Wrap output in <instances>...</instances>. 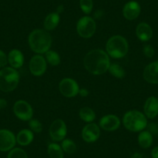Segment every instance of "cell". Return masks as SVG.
Instances as JSON below:
<instances>
[{
	"instance_id": "6da1fadb",
	"label": "cell",
	"mask_w": 158,
	"mask_h": 158,
	"mask_svg": "<svg viewBox=\"0 0 158 158\" xmlns=\"http://www.w3.org/2000/svg\"><path fill=\"white\" fill-rule=\"evenodd\" d=\"M110 64L109 56L103 50H92L85 56V68L94 75H101L107 72Z\"/></svg>"
},
{
	"instance_id": "7a4b0ae2",
	"label": "cell",
	"mask_w": 158,
	"mask_h": 158,
	"mask_svg": "<svg viewBox=\"0 0 158 158\" xmlns=\"http://www.w3.org/2000/svg\"><path fill=\"white\" fill-rule=\"evenodd\" d=\"M28 43L33 52L38 54H43L51 48L52 38L46 30L36 29L29 35Z\"/></svg>"
},
{
	"instance_id": "3957f363",
	"label": "cell",
	"mask_w": 158,
	"mask_h": 158,
	"mask_svg": "<svg viewBox=\"0 0 158 158\" xmlns=\"http://www.w3.org/2000/svg\"><path fill=\"white\" fill-rule=\"evenodd\" d=\"M106 53L115 59L123 58L129 52V44L127 39L120 35H115L108 40L106 43Z\"/></svg>"
},
{
	"instance_id": "277c9868",
	"label": "cell",
	"mask_w": 158,
	"mask_h": 158,
	"mask_svg": "<svg viewBox=\"0 0 158 158\" xmlns=\"http://www.w3.org/2000/svg\"><path fill=\"white\" fill-rule=\"evenodd\" d=\"M123 123L125 128L131 132H141L148 125L147 116L138 110H130L126 112Z\"/></svg>"
},
{
	"instance_id": "5b68a950",
	"label": "cell",
	"mask_w": 158,
	"mask_h": 158,
	"mask_svg": "<svg viewBox=\"0 0 158 158\" xmlns=\"http://www.w3.org/2000/svg\"><path fill=\"white\" fill-rule=\"evenodd\" d=\"M19 74L15 68L5 67L0 70V90L3 92H11L17 88Z\"/></svg>"
},
{
	"instance_id": "8992f818",
	"label": "cell",
	"mask_w": 158,
	"mask_h": 158,
	"mask_svg": "<svg viewBox=\"0 0 158 158\" xmlns=\"http://www.w3.org/2000/svg\"><path fill=\"white\" fill-rule=\"evenodd\" d=\"M76 30L81 37L85 39L91 38L96 30V23L91 16H83L77 21Z\"/></svg>"
},
{
	"instance_id": "52a82bcc",
	"label": "cell",
	"mask_w": 158,
	"mask_h": 158,
	"mask_svg": "<svg viewBox=\"0 0 158 158\" xmlns=\"http://www.w3.org/2000/svg\"><path fill=\"white\" fill-rule=\"evenodd\" d=\"M80 89L75 80L71 77H65L59 83V91L66 98H73L78 95Z\"/></svg>"
},
{
	"instance_id": "ba28073f",
	"label": "cell",
	"mask_w": 158,
	"mask_h": 158,
	"mask_svg": "<svg viewBox=\"0 0 158 158\" xmlns=\"http://www.w3.org/2000/svg\"><path fill=\"white\" fill-rule=\"evenodd\" d=\"M68 129L66 123L62 119H56L51 123L49 129L50 136L51 139L55 142H60L64 140L66 137Z\"/></svg>"
},
{
	"instance_id": "9c48e42d",
	"label": "cell",
	"mask_w": 158,
	"mask_h": 158,
	"mask_svg": "<svg viewBox=\"0 0 158 158\" xmlns=\"http://www.w3.org/2000/svg\"><path fill=\"white\" fill-rule=\"evenodd\" d=\"M13 112L18 118L23 121L30 120L33 115L31 106L24 100H19L15 102L13 106Z\"/></svg>"
},
{
	"instance_id": "30bf717a",
	"label": "cell",
	"mask_w": 158,
	"mask_h": 158,
	"mask_svg": "<svg viewBox=\"0 0 158 158\" xmlns=\"http://www.w3.org/2000/svg\"><path fill=\"white\" fill-rule=\"evenodd\" d=\"M48 63L44 57L41 54L33 56L29 63V69L30 73L34 76H41L46 72Z\"/></svg>"
},
{
	"instance_id": "8fae6325",
	"label": "cell",
	"mask_w": 158,
	"mask_h": 158,
	"mask_svg": "<svg viewBox=\"0 0 158 158\" xmlns=\"http://www.w3.org/2000/svg\"><path fill=\"white\" fill-rule=\"evenodd\" d=\"M16 143V137L10 130H0V151H10L14 148Z\"/></svg>"
},
{
	"instance_id": "7c38bea8",
	"label": "cell",
	"mask_w": 158,
	"mask_h": 158,
	"mask_svg": "<svg viewBox=\"0 0 158 158\" xmlns=\"http://www.w3.org/2000/svg\"><path fill=\"white\" fill-rule=\"evenodd\" d=\"M81 136L86 143L95 142L100 136L99 127L94 123H89L83 127Z\"/></svg>"
},
{
	"instance_id": "4fadbf2b",
	"label": "cell",
	"mask_w": 158,
	"mask_h": 158,
	"mask_svg": "<svg viewBox=\"0 0 158 158\" xmlns=\"http://www.w3.org/2000/svg\"><path fill=\"white\" fill-rule=\"evenodd\" d=\"M120 119L112 114L104 115L99 121V127L106 131H115L120 127Z\"/></svg>"
},
{
	"instance_id": "5bb4252c",
	"label": "cell",
	"mask_w": 158,
	"mask_h": 158,
	"mask_svg": "<svg viewBox=\"0 0 158 158\" xmlns=\"http://www.w3.org/2000/svg\"><path fill=\"white\" fill-rule=\"evenodd\" d=\"M143 78L147 82L153 85L158 84V60L149 64L144 68Z\"/></svg>"
},
{
	"instance_id": "9a60e30c",
	"label": "cell",
	"mask_w": 158,
	"mask_h": 158,
	"mask_svg": "<svg viewBox=\"0 0 158 158\" xmlns=\"http://www.w3.org/2000/svg\"><path fill=\"white\" fill-rule=\"evenodd\" d=\"M141 13L140 5L136 1H130L125 4L123 9V15L128 20L136 19Z\"/></svg>"
},
{
	"instance_id": "2e32d148",
	"label": "cell",
	"mask_w": 158,
	"mask_h": 158,
	"mask_svg": "<svg viewBox=\"0 0 158 158\" xmlns=\"http://www.w3.org/2000/svg\"><path fill=\"white\" fill-rule=\"evenodd\" d=\"M144 115L147 118H154L158 115V98L150 96L147 98L143 106Z\"/></svg>"
},
{
	"instance_id": "e0dca14e",
	"label": "cell",
	"mask_w": 158,
	"mask_h": 158,
	"mask_svg": "<svg viewBox=\"0 0 158 158\" xmlns=\"http://www.w3.org/2000/svg\"><path fill=\"white\" fill-rule=\"evenodd\" d=\"M136 34L140 41H149L153 37V29L147 23L142 22L138 24L136 27Z\"/></svg>"
},
{
	"instance_id": "ac0fdd59",
	"label": "cell",
	"mask_w": 158,
	"mask_h": 158,
	"mask_svg": "<svg viewBox=\"0 0 158 158\" xmlns=\"http://www.w3.org/2000/svg\"><path fill=\"white\" fill-rule=\"evenodd\" d=\"M8 63L12 68L17 69L23 65L24 56L20 51L13 49L8 54Z\"/></svg>"
},
{
	"instance_id": "d6986e66",
	"label": "cell",
	"mask_w": 158,
	"mask_h": 158,
	"mask_svg": "<svg viewBox=\"0 0 158 158\" xmlns=\"http://www.w3.org/2000/svg\"><path fill=\"white\" fill-rule=\"evenodd\" d=\"M16 137V143L19 144L20 146H28L32 143L33 140V132L30 130H27V129H24V130H20L18 133Z\"/></svg>"
},
{
	"instance_id": "ffe728a7",
	"label": "cell",
	"mask_w": 158,
	"mask_h": 158,
	"mask_svg": "<svg viewBox=\"0 0 158 158\" xmlns=\"http://www.w3.org/2000/svg\"><path fill=\"white\" fill-rule=\"evenodd\" d=\"M60 23V15L57 13H51L46 16L44 27L47 31L54 30Z\"/></svg>"
},
{
	"instance_id": "44dd1931",
	"label": "cell",
	"mask_w": 158,
	"mask_h": 158,
	"mask_svg": "<svg viewBox=\"0 0 158 158\" xmlns=\"http://www.w3.org/2000/svg\"><path fill=\"white\" fill-rule=\"evenodd\" d=\"M153 135L148 130H143L138 136V143L139 147L143 149H147L151 147L153 144Z\"/></svg>"
},
{
	"instance_id": "7402d4cb",
	"label": "cell",
	"mask_w": 158,
	"mask_h": 158,
	"mask_svg": "<svg viewBox=\"0 0 158 158\" xmlns=\"http://www.w3.org/2000/svg\"><path fill=\"white\" fill-rule=\"evenodd\" d=\"M48 153L50 158H64V151L61 146L51 143L48 147Z\"/></svg>"
},
{
	"instance_id": "603a6c76",
	"label": "cell",
	"mask_w": 158,
	"mask_h": 158,
	"mask_svg": "<svg viewBox=\"0 0 158 158\" xmlns=\"http://www.w3.org/2000/svg\"><path fill=\"white\" fill-rule=\"evenodd\" d=\"M79 117L85 123H92L95 120V113L92 109L89 107H83L79 111Z\"/></svg>"
},
{
	"instance_id": "cb8c5ba5",
	"label": "cell",
	"mask_w": 158,
	"mask_h": 158,
	"mask_svg": "<svg viewBox=\"0 0 158 158\" xmlns=\"http://www.w3.org/2000/svg\"><path fill=\"white\" fill-rule=\"evenodd\" d=\"M45 59L47 63L51 64V66H57L60 63V57L58 53L54 51L49 50L45 53Z\"/></svg>"
},
{
	"instance_id": "d4e9b609",
	"label": "cell",
	"mask_w": 158,
	"mask_h": 158,
	"mask_svg": "<svg viewBox=\"0 0 158 158\" xmlns=\"http://www.w3.org/2000/svg\"><path fill=\"white\" fill-rule=\"evenodd\" d=\"M109 71L112 76L117 78L122 79L126 76L125 70L118 64H111L109 68Z\"/></svg>"
},
{
	"instance_id": "484cf974",
	"label": "cell",
	"mask_w": 158,
	"mask_h": 158,
	"mask_svg": "<svg viewBox=\"0 0 158 158\" xmlns=\"http://www.w3.org/2000/svg\"><path fill=\"white\" fill-rule=\"evenodd\" d=\"M61 148L64 152L68 154H73L77 151V146L76 143L71 139H64L62 140Z\"/></svg>"
},
{
	"instance_id": "4316f807",
	"label": "cell",
	"mask_w": 158,
	"mask_h": 158,
	"mask_svg": "<svg viewBox=\"0 0 158 158\" xmlns=\"http://www.w3.org/2000/svg\"><path fill=\"white\" fill-rule=\"evenodd\" d=\"M7 158H28V156L25 150L16 147L10 150Z\"/></svg>"
},
{
	"instance_id": "83f0119b",
	"label": "cell",
	"mask_w": 158,
	"mask_h": 158,
	"mask_svg": "<svg viewBox=\"0 0 158 158\" xmlns=\"http://www.w3.org/2000/svg\"><path fill=\"white\" fill-rule=\"evenodd\" d=\"M80 7L82 12L85 14H89L93 9V1L92 0H80Z\"/></svg>"
},
{
	"instance_id": "f1b7e54d",
	"label": "cell",
	"mask_w": 158,
	"mask_h": 158,
	"mask_svg": "<svg viewBox=\"0 0 158 158\" xmlns=\"http://www.w3.org/2000/svg\"><path fill=\"white\" fill-rule=\"evenodd\" d=\"M28 125L30 127V130L32 132H34V133H39L43 130V125L38 119H35V118L32 119L31 118L30 120H29Z\"/></svg>"
},
{
	"instance_id": "f546056e",
	"label": "cell",
	"mask_w": 158,
	"mask_h": 158,
	"mask_svg": "<svg viewBox=\"0 0 158 158\" xmlns=\"http://www.w3.org/2000/svg\"><path fill=\"white\" fill-rule=\"evenodd\" d=\"M143 54L145 55V57H148V58H151V57H153L155 54L154 48L150 44H147L143 47Z\"/></svg>"
},
{
	"instance_id": "4dcf8cb0",
	"label": "cell",
	"mask_w": 158,
	"mask_h": 158,
	"mask_svg": "<svg viewBox=\"0 0 158 158\" xmlns=\"http://www.w3.org/2000/svg\"><path fill=\"white\" fill-rule=\"evenodd\" d=\"M8 64V56L0 50V68H5Z\"/></svg>"
},
{
	"instance_id": "1f68e13d",
	"label": "cell",
	"mask_w": 158,
	"mask_h": 158,
	"mask_svg": "<svg viewBox=\"0 0 158 158\" xmlns=\"http://www.w3.org/2000/svg\"><path fill=\"white\" fill-rule=\"evenodd\" d=\"M148 131L151 133L152 135L158 134V124L156 123H151L147 125Z\"/></svg>"
},
{
	"instance_id": "d6a6232c",
	"label": "cell",
	"mask_w": 158,
	"mask_h": 158,
	"mask_svg": "<svg viewBox=\"0 0 158 158\" xmlns=\"http://www.w3.org/2000/svg\"><path fill=\"white\" fill-rule=\"evenodd\" d=\"M151 156L152 158H158V146L152 149Z\"/></svg>"
},
{
	"instance_id": "836d02e7",
	"label": "cell",
	"mask_w": 158,
	"mask_h": 158,
	"mask_svg": "<svg viewBox=\"0 0 158 158\" xmlns=\"http://www.w3.org/2000/svg\"><path fill=\"white\" fill-rule=\"evenodd\" d=\"M78 94L81 95V97H87L89 95V91L85 89H81L79 90Z\"/></svg>"
},
{
	"instance_id": "e575fe53",
	"label": "cell",
	"mask_w": 158,
	"mask_h": 158,
	"mask_svg": "<svg viewBox=\"0 0 158 158\" xmlns=\"http://www.w3.org/2000/svg\"><path fill=\"white\" fill-rule=\"evenodd\" d=\"M7 106V101L4 98H0V110L5 109Z\"/></svg>"
},
{
	"instance_id": "d590c367",
	"label": "cell",
	"mask_w": 158,
	"mask_h": 158,
	"mask_svg": "<svg viewBox=\"0 0 158 158\" xmlns=\"http://www.w3.org/2000/svg\"><path fill=\"white\" fill-rule=\"evenodd\" d=\"M131 158H143V155L141 153L136 152V153H134L132 155Z\"/></svg>"
}]
</instances>
